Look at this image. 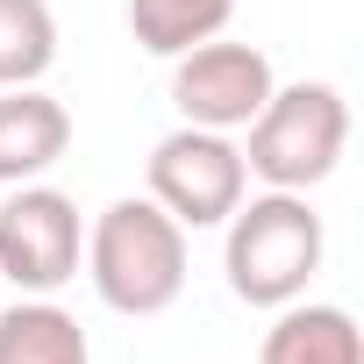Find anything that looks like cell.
Returning <instances> with one entry per match:
<instances>
[{
	"label": "cell",
	"instance_id": "cell-7",
	"mask_svg": "<svg viewBox=\"0 0 364 364\" xmlns=\"http://www.w3.org/2000/svg\"><path fill=\"white\" fill-rule=\"evenodd\" d=\"M72 150V114L43 86H0V186H29Z\"/></svg>",
	"mask_w": 364,
	"mask_h": 364
},
{
	"label": "cell",
	"instance_id": "cell-3",
	"mask_svg": "<svg viewBox=\"0 0 364 364\" xmlns=\"http://www.w3.org/2000/svg\"><path fill=\"white\" fill-rule=\"evenodd\" d=\"M350 143V100L328 79H300V86H272V100L250 122L243 143V171H257L279 193H307L343 164Z\"/></svg>",
	"mask_w": 364,
	"mask_h": 364
},
{
	"label": "cell",
	"instance_id": "cell-4",
	"mask_svg": "<svg viewBox=\"0 0 364 364\" xmlns=\"http://www.w3.org/2000/svg\"><path fill=\"white\" fill-rule=\"evenodd\" d=\"M250 193L243 171V143H229L222 129H171L150 150V200L178 222V229H222L236 215V200Z\"/></svg>",
	"mask_w": 364,
	"mask_h": 364
},
{
	"label": "cell",
	"instance_id": "cell-10",
	"mask_svg": "<svg viewBox=\"0 0 364 364\" xmlns=\"http://www.w3.org/2000/svg\"><path fill=\"white\" fill-rule=\"evenodd\" d=\"M236 15V0H129V36L150 58H178L208 36H222Z\"/></svg>",
	"mask_w": 364,
	"mask_h": 364
},
{
	"label": "cell",
	"instance_id": "cell-6",
	"mask_svg": "<svg viewBox=\"0 0 364 364\" xmlns=\"http://www.w3.org/2000/svg\"><path fill=\"white\" fill-rule=\"evenodd\" d=\"M272 86L279 79H272V58L257 43L208 36V43H193V50L171 58V107L186 114L193 129H222V136L250 129L257 107L272 100Z\"/></svg>",
	"mask_w": 364,
	"mask_h": 364
},
{
	"label": "cell",
	"instance_id": "cell-9",
	"mask_svg": "<svg viewBox=\"0 0 364 364\" xmlns=\"http://www.w3.org/2000/svg\"><path fill=\"white\" fill-rule=\"evenodd\" d=\"M0 364H93V343L50 293H22L0 307Z\"/></svg>",
	"mask_w": 364,
	"mask_h": 364
},
{
	"label": "cell",
	"instance_id": "cell-8",
	"mask_svg": "<svg viewBox=\"0 0 364 364\" xmlns=\"http://www.w3.org/2000/svg\"><path fill=\"white\" fill-rule=\"evenodd\" d=\"M279 321L264 328V357L257 364H364V336L350 321V307L328 300H286L272 307Z\"/></svg>",
	"mask_w": 364,
	"mask_h": 364
},
{
	"label": "cell",
	"instance_id": "cell-5",
	"mask_svg": "<svg viewBox=\"0 0 364 364\" xmlns=\"http://www.w3.org/2000/svg\"><path fill=\"white\" fill-rule=\"evenodd\" d=\"M86 257V229H79V200L29 178V186H8L0 200V279L15 293H58L79 279Z\"/></svg>",
	"mask_w": 364,
	"mask_h": 364
},
{
	"label": "cell",
	"instance_id": "cell-11",
	"mask_svg": "<svg viewBox=\"0 0 364 364\" xmlns=\"http://www.w3.org/2000/svg\"><path fill=\"white\" fill-rule=\"evenodd\" d=\"M58 65L50 0H0V86H36Z\"/></svg>",
	"mask_w": 364,
	"mask_h": 364
},
{
	"label": "cell",
	"instance_id": "cell-2",
	"mask_svg": "<svg viewBox=\"0 0 364 364\" xmlns=\"http://www.w3.org/2000/svg\"><path fill=\"white\" fill-rule=\"evenodd\" d=\"M222 272H229V293L243 307H286L307 293V279L321 272V215L307 208V193H279L264 186L257 200L243 193L236 215L222 222Z\"/></svg>",
	"mask_w": 364,
	"mask_h": 364
},
{
	"label": "cell",
	"instance_id": "cell-1",
	"mask_svg": "<svg viewBox=\"0 0 364 364\" xmlns=\"http://www.w3.org/2000/svg\"><path fill=\"white\" fill-rule=\"evenodd\" d=\"M86 279L114 314H164L186 293V229H178L150 193L107 200L86 229Z\"/></svg>",
	"mask_w": 364,
	"mask_h": 364
}]
</instances>
